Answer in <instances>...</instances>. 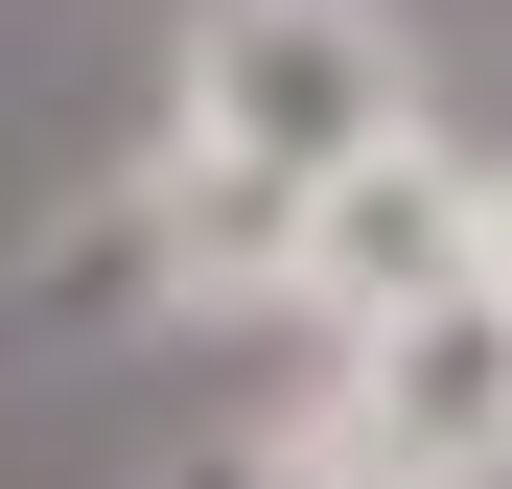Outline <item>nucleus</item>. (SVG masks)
<instances>
[{
  "label": "nucleus",
  "instance_id": "1",
  "mask_svg": "<svg viewBox=\"0 0 512 489\" xmlns=\"http://www.w3.org/2000/svg\"><path fill=\"white\" fill-rule=\"evenodd\" d=\"M163 140H210V163H280V187H326V163L419 140V24H396V0H187Z\"/></svg>",
  "mask_w": 512,
  "mask_h": 489
},
{
  "label": "nucleus",
  "instance_id": "2",
  "mask_svg": "<svg viewBox=\"0 0 512 489\" xmlns=\"http://www.w3.org/2000/svg\"><path fill=\"white\" fill-rule=\"evenodd\" d=\"M280 466L303 489H512V280H443V303L350 326L280 396Z\"/></svg>",
  "mask_w": 512,
  "mask_h": 489
},
{
  "label": "nucleus",
  "instance_id": "3",
  "mask_svg": "<svg viewBox=\"0 0 512 489\" xmlns=\"http://www.w3.org/2000/svg\"><path fill=\"white\" fill-rule=\"evenodd\" d=\"M443 280H489V163L419 117V140H373V163H326L303 187V280H280V326H396V303H443Z\"/></svg>",
  "mask_w": 512,
  "mask_h": 489
},
{
  "label": "nucleus",
  "instance_id": "4",
  "mask_svg": "<svg viewBox=\"0 0 512 489\" xmlns=\"http://www.w3.org/2000/svg\"><path fill=\"white\" fill-rule=\"evenodd\" d=\"M24 326H187L163 303V187H70V233H24Z\"/></svg>",
  "mask_w": 512,
  "mask_h": 489
},
{
  "label": "nucleus",
  "instance_id": "5",
  "mask_svg": "<svg viewBox=\"0 0 512 489\" xmlns=\"http://www.w3.org/2000/svg\"><path fill=\"white\" fill-rule=\"evenodd\" d=\"M140 489H303V466H280V420H233V443H187V466H140Z\"/></svg>",
  "mask_w": 512,
  "mask_h": 489
},
{
  "label": "nucleus",
  "instance_id": "6",
  "mask_svg": "<svg viewBox=\"0 0 512 489\" xmlns=\"http://www.w3.org/2000/svg\"><path fill=\"white\" fill-rule=\"evenodd\" d=\"M489 280H512V163H489Z\"/></svg>",
  "mask_w": 512,
  "mask_h": 489
}]
</instances>
